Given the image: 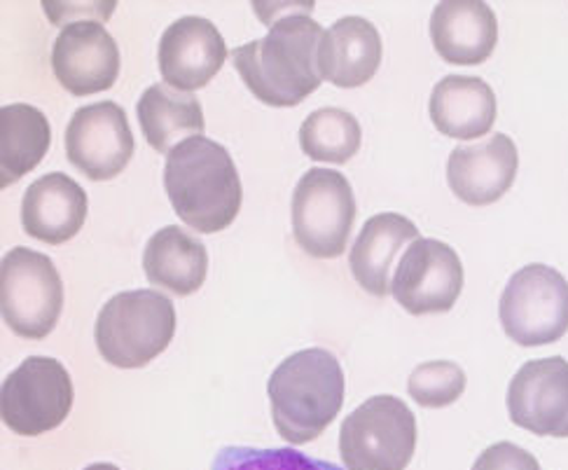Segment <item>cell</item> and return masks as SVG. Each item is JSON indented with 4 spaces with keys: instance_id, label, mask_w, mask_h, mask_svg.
Listing matches in <instances>:
<instances>
[{
    "instance_id": "6da1fadb",
    "label": "cell",
    "mask_w": 568,
    "mask_h": 470,
    "mask_svg": "<svg viewBox=\"0 0 568 470\" xmlns=\"http://www.w3.org/2000/svg\"><path fill=\"white\" fill-rule=\"evenodd\" d=\"M312 10V3L286 6L265 38L232 52L236 73L257 101L274 109H293L321 88L318 48L325 31L314 21Z\"/></svg>"
},
{
    "instance_id": "7a4b0ae2",
    "label": "cell",
    "mask_w": 568,
    "mask_h": 470,
    "mask_svg": "<svg viewBox=\"0 0 568 470\" xmlns=\"http://www.w3.org/2000/svg\"><path fill=\"white\" fill-rule=\"evenodd\" d=\"M164 190L179 218L202 234L230 227L244 197L232 155L206 136L185 139L166 155Z\"/></svg>"
},
{
    "instance_id": "3957f363",
    "label": "cell",
    "mask_w": 568,
    "mask_h": 470,
    "mask_svg": "<svg viewBox=\"0 0 568 470\" xmlns=\"http://www.w3.org/2000/svg\"><path fill=\"white\" fill-rule=\"evenodd\" d=\"M344 391V372L331 351L314 347L288 356L267 384L278 436L291 445L316 440L339 415Z\"/></svg>"
},
{
    "instance_id": "277c9868",
    "label": "cell",
    "mask_w": 568,
    "mask_h": 470,
    "mask_svg": "<svg viewBox=\"0 0 568 470\" xmlns=\"http://www.w3.org/2000/svg\"><path fill=\"white\" fill-rule=\"evenodd\" d=\"M176 335V307L166 295L143 288L111 297L99 311L94 339L105 362L136 370L158 358Z\"/></svg>"
},
{
    "instance_id": "5b68a950",
    "label": "cell",
    "mask_w": 568,
    "mask_h": 470,
    "mask_svg": "<svg viewBox=\"0 0 568 470\" xmlns=\"http://www.w3.org/2000/svg\"><path fill=\"white\" fill-rule=\"evenodd\" d=\"M417 450V419L396 396H373L342 423L346 470H405Z\"/></svg>"
},
{
    "instance_id": "8992f818",
    "label": "cell",
    "mask_w": 568,
    "mask_h": 470,
    "mask_svg": "<svg viewBox=\"0 0 568 470\" xmlns=\"http://www.w3.org/2000/svg\"><path fill=\"white\" fill-rule=\"evenodd\" d=\"M293 237L318 260L339 258L356 221L354 187L342 171L310 168L293 192Z\"/></svg>"
},
{
    "instance_id": "52a82bcc",
    "label": "cell",
    "mask_w": 568,
    "mask_h": 470,
    "mask_svg": "<svg viewBox=\"0 0 568 470\" xmlns=\"http://www.w3.org/2000/svg\"><path fill=\"white\" fill-rule=\"evenodd\" d=\"M63 284L45 253L12 248L0 265V309L10 330L24 339H45L61 316Z\"/></svg>"
},
{
    "instance_id": "ba28073f",
    "label": "cell",
    "mask_w": 568,
    "mask_h": 470,
    "mask_svg": "<svg viewBox=\"0 0 568 470\" xmlns=\"http://www.w3.org/2000/svg\"><path fill=\"white\" fill-rule=\"evenodd\" d=\"M506 335L519 347H542L568 333V282L550 265H527L513 274L498 303Z\"/></svg>"
},
{
    "instance_id": "9c48e42d",
    "label": "cell",
    "mask_w": 568,
    "mask_h": 470,
    "mask_svg": "<svg viewBox=\"0 0 568 470\" xmlns=\"http://www.w3.org/2000/svg\"><path fill=\"white\" fill-rule=\"evenodd\" d=\"M73 408V381L57 358L31 356L12 370L0 389V417L17 436L54 431Z\"/></svg>"
},
{
    "instance_id": "30bf717a",
    "label": "cell",
    "mask_w": 568,
    "mask_h": 470,
    "mask_svg": "<svg viewBox=\"0 0 568 470\" xmlns=\"http://www.w3.org/2000/svg\"><path fill=\"white\" fill-rule=\"evenodd\" d=\"M464 290V265L456 251L438 239L412 242L390 279L396 303L412 316L445 314Z\"/></svg>"
},
{
    "instance_id": "8fae6325",
    "label": "cell",
    "mask_w": 568,
    "mask_h": 470,
    "mask_svg": "<svg viewBox=\"0 0 568 470\" xmlns=\"http://www.w3.org/2000/svg\"><path fill=\"white\" fill-rule=\"evenodd\" d=\"M65 155L90 181H111L134 155V134L124 109L101 101L75 111L65 126Z\"/></svg>"
},
{
    "instance_id": "7c38bea8",
    "label": "cell",
    "mask_w": 568,
    "mask_h": 470,
    "mask_svg": "<svg viewBox=\"0 0 568 470\" xmlns=\"http://www.w3.org/2000/svg\"><path fill=\"white\" fill-rule=\"evenodd\" d=\"M508 412L515 426L534 436L568 438V360L524 362L508 387Z\"/></svg>"
},
{
    "instance_id": "4fadbf2b",
    "label": "cell",
    "mask_w": 568,
    "mask_h": 470,
    "mask_svg": "<svg viewBox=\"0 0 568 470\" xmlns=\"http://www.w3.org/2000/svg\"><path fill=\"white\" fill-rule=\"evenodd\" d=\"M52 71L73 96L105 92L120 75V48L97 19L73 21L54 40Z\"/></svg>"
},
{
    "instance_id": "5bb4252c",
    "label": "cell",
    "mask_w": 568,
    "mask_h": 470,
    "mask_svg": "<svg viewBox=\"0 0 568 470\" xmlns=\"http://www.w3.org/2000/svg\"><path fill=\"white\" fill-rule=\"evenodd\" d=\"M160 73L173 90H202L223 69L227 45L213 21L204 17H181L162 33Z\"/></svg>"
},
{
    "instance_id": "9a60e30c",
    "label": "cell",
    "mask_w": 568,
    "mask_h": 470,
    "mask_svg": "<svg viewBox=\"0 0 568 470\" xmlns=\"http://www.w3.org/2000/svg\"><path fill=\"white\" fill-rule=\"evenodd\" d=\"M517 145L506 134H494L477 145L454 147L447 160V183L468 206H489L513 187L517 178Z\"/></svg>"
},
{
    "instance_id": "2e32d148",
    "label": "cell",
    "mask_w": 568,
    "mask_h": 470,
    "mask_svg": "<svg viewBox=\"0 0 568 470\" xmlns=\"http://www.w3.org/2000/svg\"><path fill=\"white\" fill-rule=\"evenodd\" d=\"M430 40L447 63L477 67L496 50L498 21L479 0H445L430 14Z\"/></svg>"
},
{
    "instance_id": "e0dca14e",
    "label": "cell",
    "mask_w": 568,
    "mask_h": 470,
    "mask_svg": "<svg viewBox=\"0 0 568 470\" xmlns=\"http://www.w3.org/2000/svg\"><path fill=\"white\" fill-rule=\"evenodd\" d=\"M87 221V192L65 174L33 181L21 202V225L29 237L61 246L71 242Z\"/></svg>"
},
{
    "instance_id": "ac0fdd59",
    "label": "cell",
    "mask_w": 568,
    "mask_h": 470,
    "mask_svg": "<svg viewBox=\"0 0 568 470\" xmlns=\"http://www.w3.org/2000/svg\"><path fill=\"white\" fill-rule=\"evenodd\" d=\"M382 35L373 21L342 17L325 31L318 48L321 78L335 88L354 90L369 82L382 63Z\"/></svg>"
},
{
    "instance_id": "d6986e66",
    "label": "cell",
    "mask_w": 568,
    "mask_h": 470,
    "mask_svg": "<svg viewBox=\"0 0 568 470\" xmlns=\"http://www.w3.org/2000/svg\"><path fill=\"white\" fill-rule=\"evenodd\" d=\"M428 113L440 134L473 141L491 132L498 105L483 78L447 75L433 88Z\"/></svg>"
},
{
    "instance_id": "ffe728a7",
    "label": "cell",
    "mask_w": 568,
    "mask_h": 470,
    "mask_svg": "<svg viewBox=\"0 0 568 470\" xmlns=\"http://www.w3.org/2000/svg\"><path fill=\"white\" fill-rule=\"evenodd\" d=\"M419 239V227L400 213H379L369 218L356 237L348 267L363 290L375 297L390 293V265L400 248Z\"/></svg>"
},
{
    "instance_id": "44dd1931",
    "label": "cell",
    "mask_w": 568,
    "mask_h": 470,
    "mask_svg": "<svg viewBox=\"0 0 568 470\" xmlns=\"http://www.w3.org/2000/svg\"><path fill=\"white\" fill-rule=\"evenodd\" d=\"M143 269L152 286L187 297L206 282L209 253L194 234L169 225L152 234L145 244Z\"/></svg>"
},
{
    "instance_id": "7402d4cb",
    "label": "cell",
    "mask_w": 568,
    "mask_h": 470,
    "mask_svg": "<svg viewBox=\"0 0 568 470\" xmlns=\"http://www.w3.org/2000/svg\"><path fill=\"white\" fill-rule=\"evenodd\" d=\"M139 124L150 147L171 153L181 139L204 134L202 103L192 94H183L169 84H150L136 103Z\"/></svg>"
},
{
    "instance_id": "603a6c76",
    "label": "cell",
    "mask_w": 568,
    "mask_h": 470,
    "mask_svg": "<svg viewBox=\"0 0 568 470\" xmlns=\"http://www.w3.org/2000/svg\"><path fill=\"white\" fill-rule=\"evenodd\" d=\"M52 126L45 113L29 103L0 111V185L8 187L33 171L48 155Z\"/></svg>"
},
{
    "instance_id": "cb8c5ba5",
    "label": "cell",
    "mask_w": 568,
    "mask_h": 470,
    "mask_svg": "<svg viewBox=\"0 0 568 470\" xmlns=\"http://www.w3.org/2000/svg\"><path fill=\"white\" fill-rule=\"evenodd\" d=\"M361 124L342 109H318L300 126V145L314 162L344 164L361 151Z\"/></svg>"
},
{
    "instance_id": "d4e9b609",
    "label": "cell",
    "mask_w": 568,
    "mask_h": 470,
    "mask_svg": "<svg viewBox=\"0 0 568 470\" xmlns=\"http://www.w3.org/2000/svg\"><path fill=\"white\" fill-rule=\"evenodd\" d=\"M407 391L422 408H447L464 396L466 372L452 360H428L409 375Z\"/></svg>"
},
{
    "instance_id": "484cf974",
    "label": "cell",
    "mask_w": 568,
    "mask_h": 470,
    "mask_svg": "<svg viewBox=\"0 0 568 470\" xmlns=\"http://www.w3.org/2000/svg\"><path fill=\"white\" fill-rule=\"evenodd\" d=\"M211 470H342L339 466L314 459L295 450H255V447H225Z\"/></svg>"
},
{
    "instance_id": "4316f807",
    "label": "cell",
    "mask_w": 568,
    "mask_h": 470,
    "mask_svg": "<svg viewBox=\"0 0 568 470\" xmlns=\"http://www.w3.org/2000/svg\"><path fill=\"white\" fill-rule=\"evenodd\" d=\"M473 470H540V463L519 445L496 442L477 457Z\"/></svg>"
},
{
    "instance_id": "83f0119b",
    "label": "cell",
    "mask_w": 568,
    "mask_h": 470,
    "mask_svg": "<svg viewBox=\"0 0 568 470\" xmlns=\"http://www.w3.org/2000/svg\"><path fill=\"white\" fill-rule=\"evenodd\" d=\"M42 10H45L52 19V24L61 27L63 21H69L71 14H90V17H97L99 21L111 17V12L115 10V3H105V6H99V3H92V6H59V3H42Z\"/></svg>"
},
{
    "instance_id": "f1b7e54d",
    "label": "cell",
    "mask_w": 568,
    "mask_h": 470,
    "mask_svg": "<svg viewBox=\"0 0 568 470\" xmlns=\"http://www.w3.org/2000/svg\"><path fill=\"white\" fill-rule=\"evenodd\" d=\"M84 470H120V468L113 466V463H92V466H87Z\"/></svg>"
}]
</instances>
